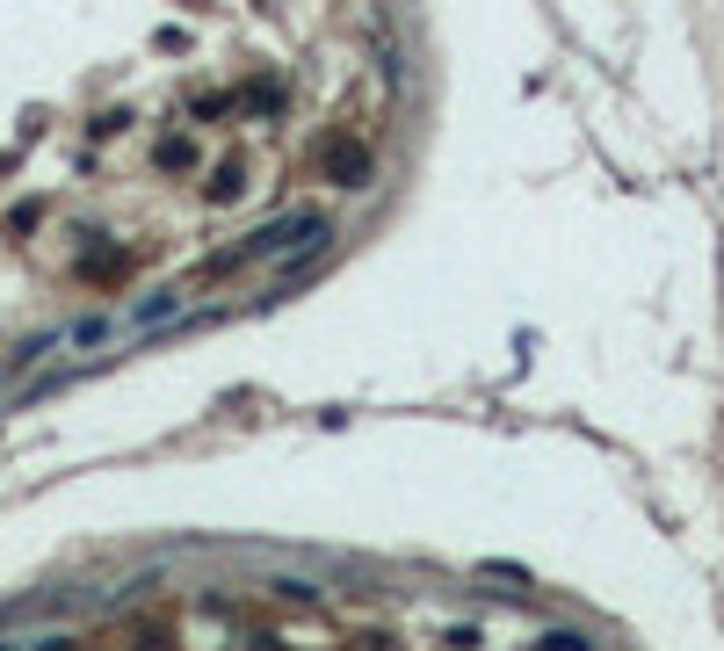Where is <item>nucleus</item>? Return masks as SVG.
<instances>
[{"label":"nucleus","mask_w":724,"mask_h":651,"mask_svg":"<svg viewBox=\"0 0 724 651\" xmlns=\"http://www.w3.org/2000/svg\"><path fill=\"white\" fill-rule=\"evenodd\" d=\"M326 167H334L341 181H348V189H362V181H370V152H362V145H334V152H326Z\"/></svg>","instance_id":"1"}]
</instances>
